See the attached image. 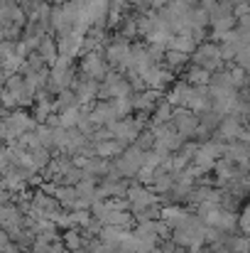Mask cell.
Segmentation results:
<instances>
[{
    "mask_svg": "<svg viewBox=\"0 0 250 253\" xmlns=\"http://www.w3.org/2000/svg\"><path fill=\"white\" fill-rule=\"evenodd\" d=\"M143 165H145L143 148H130L120 155V160L115 163V169H118V174H138Z\"/></svg>",
    "mask_w": 250,
    "mask_h": 253,
    "instance_id": "1",
    "label": "cell"
},
{
    "mask_svg": "<svg viewBox=\"0 0 250 253\" xmlns=\"http://www.w3.org/2000/svg\"><path fill=\"white\" fill-rule=\"evenodd\" d=\"M221 57H223V52H221L216 44H201V47L196 49V54H194L196 64H199L201 69H206V72H211L214 67H218V64H221Z\"/></svg>",
    "mask_w": 250,
    "mask_h": 253,
    "instance_id": "2",
    "label": "cell"
},
{
    "mask_svg": "<svg viewBox=\"0 0 250 253\" xmlns=\"http://www.w3.org/2000/svg\"><path fill=\"white\" fill-rule=\"evenodd\" d=\"M172 121H174V126H177V130L184 135V138H189V135H196V130H199V118L191 113V111H174V116H172Z\"/></svg>",
    "mask_w": 250,
    "mask_h": 253,
    "instance_id": "3",
    "label": "cell"
},
{
    "mask_svg": "<svg viewBox=\"0 0 250 253\" xmlns=\"http://www.w3.org/2000/svg\"><path fill=\"white\" fill-rule=\"evenodd\" d=\"M162 219H165V224L169 229H181V226H186L191 221V216L184 209H177V207H167L162 211Z\"/></svg>",
    "mask_w": 250,
    "mask_h": 253,
    "instance_id": "4",
    "label": "cell"
},
{
    "mask_svg": "<svg viewBox=\"0 0 250 253\" xmlns=\"http://www.w3.org/2000/svg\"><path fill=\"white\" fill-rule=\"evenodd\" d=\"M130 199H133V207L138 209V211H143V209H152L155 207V197L147 192V189H143V187H133L130 189Z\"/></svg>",
    "mask_w": 250,
    "mask_h": 253,
    "instance_id": "5",
    "label": "cell"
},
{
    "mask_svg": "<svg viewBox=\"0 0 250 253\" xmlns=\"http://www.w3.org/2000/svg\"><path fill=\"white\" fill-rule=\"evenodd\" d=\"M96 153H98L101 158L118 155V153H123V143H120V140H103V143L96 145Z\"/></svg>",
    "mask_w": 250,
    "mask_h": 253,
    "instance_id": "6",
    "label": "cell"
},
{
    "mask_svg": "<svg viewBox=\"0 0 250 253\" xmlns=\"http://www.w3.org/2000/svg\"><path fill=\"white\" fill-rule=\"evenodd\" d=\"M67 246L71 249V251H76V249H81V236H79V231H69L67 234Z\"/></svg>",
    "mask_w": 250,
    "mask_h": 253,
    "instance_id": "7",
    "label": "cell"
},
{
    "mask_svg": "<svg viewBox=\"0 0 250 253\" xmlns=\"http://www.w3.org/2000/svg\"><path fill=\"white\" fill-rule=\"evenodd\" d=\"M241 226H243V229L250 234V207L243 211V216H241Z\"/></svg>",
    "mask_w": 250,
    "mask_h": 253,
    "instance_id": "8",
    "label": "cell"
}]
</instances>
